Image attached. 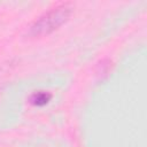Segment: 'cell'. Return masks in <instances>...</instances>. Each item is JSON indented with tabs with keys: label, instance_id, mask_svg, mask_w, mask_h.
<instances>
[{
	"label": "cell",
	"instance_id": "6da1fadb",
	"mask_svg": "<svg viewBox=\"0 0 147 147\" xmlns=\"http://www.w3.org/2000/svg\"><path fill=\"white\" fill-rule=\"evenodd\" d=\"M72 13V7L69 3H63L57 6L49 11L45 13L40 16L30 28V34L33 37H40L48 34L56 29H59L62 24H64Z\"/></svg>",
	"mask_w": 147,
	"mask_h": 147
},
{
	"label": "cell",
	"instance_id": "7a4b0ae2",
	"mask_svg": "<svg viewBox=\"0 0 147 147\" xmlns=\"http://www.w3.org/2000/svg\"><path fill=\"white\" fill-rule=\"evenodd\" d=\"M49 99H51V94L45 93V92H38L31 96L30 101L34 106H44L49 101Z\"/></svg>",
	"mask_w": 147,
	"mask_h": 147
}]
</instances>
